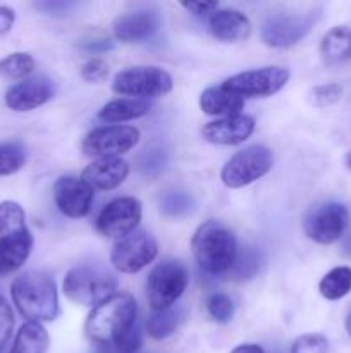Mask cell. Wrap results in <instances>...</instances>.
I'll use <instances>...</instances> for the list:
<instances>
[{
    "label": "cell",
    "instance_id": "6da1fadb",
    "mask_svg": "<svg viewBox=\"0 0 351 353\" xmlns=\"http://www.w3.org/2000/svg\"><path fill=\"white\" fill-rule=\"evenodd\" d=\"M14 305L30 323H50L58 316L57 286L54 278L41 271H26L10 286Z\"/></svg>",
    "mask_w": 351,
    "mask_h": 353
},
{
    "label": "cell",
    "instance_id": "7a4b0ae2",
    "mask_svg": "<svg viewBox=\"0 0 351 353\" xmlns=\"http://www.w3.org/2000/svg\"><path fill=\"white\" fill-rule=\"evenodd\" d=\"M136 300L120 292L96 305L86 319V336L93 345H116L136 324Z\"/></svg>",
    "mask_w": 351,
    "mask_h": 353
},
{
    "label": "cell",
    "instance_id": "3957f363",
    "mask_svg": "<svg viewBox=\"0 0 351 353\" xmlns=\"http://www.w3.org/2000/svg\"><path fill=\"white\" fill-rule=\"evenodd\" d=\"M191 250L203 271L209 274H226L236 261L237 241L226 224L210 219L195 231Z\"/></svg>",
    "mask_w": 351,
    "mask_h": 353
},
{
    "label": "cell",
    "instance_id": "277c9868",
    "mask_svg": "<svg viewBox=\"0 0 351 353\" xmlns=\"http://www.w3.org/2000/svg\"><path fill=\"white\" fill-rule=\"evenodd\" d=\"M64 295L83 307H93L116 295L117 281L112 274L92 265H78L65 274L62 283Z\"/></svg>",
    "mask_w": 351,
    "mask_h": 353
},
{
    "label": "cell",
    "instance_id": "5b68a950",
    "mask_svg": "<svg viewBox=\"0 0 351 353\" xmlns=\"http://www.w3.org/2000/svg\"><path fill=\"white\" fill-rule=\"evenodd\" d=\"M189 271L182 262L164 261L155 265L147 279V299L151 310L171 309L188 288Z\"/></svg>",
    "mask_w": 351,
    "mask_h": 353
},
{
    "label": "cell",
    "instance_id": "8992f818",
    "mask_svg": "<svg viewBox=\"0 0 351 353\" xmlns=\"http://www.w3.org/2000/svg\"><path fill=\"white\" fill-rule=\"evenodd\" d=\"M114 93L131 99H153L167 95L172 90V78L167 71L155 65H136L119 71L112 81Z\"/></svg>",
    "mask_w": 351,
    "mask_h": 353
},
{
    "label": "cell",
    "instance_id": "52a82bcc",
    "mask_svg": "<svg viewBox=\"0 0 351 353\" xmlns=\"http://www.w3.org/2000/svg\"><path fill=\"white\" fill-rule=\"evenodd\" d=\"M272 152L264 145H250L234 154L220 171V179L227 188H243L264 178L272 169Z\"/></svg>",
    "mask_w": 351,
    "mask_h": 353
},
{
    "label": "cell",
    "instance_id": "ba28073f",
    "mask_svg": "<svg viewBox=\"0 0 351 353\" xmlns=\"http://www.w3.org/2000/svg\"><path fill=\"white\" fill-rule=\"evenodd\" d=\"M289 81V71L277 65L251 69L240 72L222 83L227 90L236 93L241 99H265L281 92Z\"/></svg>",
    "mask_w": 351,
    "mask_h": 353
},
{
    "label": "cell",
    "instance_id": "9c48e42d",
    "mask_svg": "<svg viewBox=\"0 0 351 353\" xmlns=\"http://www.w3.org/2000/svg\"><path fill=\"white\" fill-rule=\"evenodd\" d=\"M157 254V240L147 231L136 230L116 241L110 252V262L119 272L134 274L153 262Z\"/></svg>",
    "mask_w": 351,
    "mask_h": 353
},
{
    "label": "cell",
    "instance_id": "30bf717a",
    "mask_svg": "<svg viewBox=\"0 0 351 353\" xmlns=\"http://www.w3.org/2000/svg\"><path fill=\"white\" fill-rule=\"evenodd\" d=\"M350 226V210L339 202H327L310 210L305 217L303 230L312 241L330 245L339 240Z\"/></svg>",
    "mask_w": 351,
    "mask_h": 353
},
{
    "label": "cell",
    "instance_id": "8fae6325",
    "mask_svg": "<svg viewBox=\"0 0 351 353\" xmlns=\"http://www.w3.org/2000/svg\"><path fill=\"white\" fill-rule=\"evenodd\" d=\"M140 141V131L133 126L110 124L95 128L83 140V152L89 157H119Z\"/></svg>",
    "mask_w": 351,
    "mask_h": 353
},
{
    "label": "cell",
    "instance_id": "7c38bea8",
    "mask_svg": "<svg viewBox=\"0 0 351 353\" xmlns=\"http://www.w3.org/2000/svg\"><path fill=\"white\" fill-rule=\"evenodd\" d=\"M312 14L298 12H277L272 14L262 24V41L268 47L286 48L292 47L308 34L312 30Z\"/></svg>",
    "mask_w": 351,
    "mask_h": 353
},
{
    "label": "cell",
    "instance_id": "4fadbf2b",
    "mask_svg": "<svg viewBox=\"0 0 351 353\" xmlns=\"http://www.w3.org/2000/svg\"><path fill=\"white\" fill-rule=\"evenodd\" d=\"M141 221V202L134 196H119L102 209L96 230L107 238H124L136 231Z\"/></svg>",
    "mask_w": 351,
    "mask_h": 353
},
{
    "label": "cell",
    "instance_id": "5bb4252c",
    "mask_svg": "<svg viewBox=\"0 0 351 353\" xmlns=\"http://www.w3.org/2000/svg\"><path fill=\"white\" fill-rule=\"evenodd\" d=\"M54 199L58 210L64 216L79 219V217L88 216V212L92 210L95 190L83 178L62 176L54 185Z\"/></svg>",
    "mask_w": 351,
    "mask_h": 353
},
{
    "label": "cell",
    "instance_id": "9a60e30c",
    "mask_svg": "<svg viewBox=\"0 0 351 353\" xmlns=\"http://www.w3.org/2000/svg\"><path fill=\"white\" fill-rule=\"evenodd\" d=\"M55 85L47 76H33L10 86L6 93V105L16 112H28L50 102Z\"/></svg>",
    "mask_w": 351,
    "mask_h": 353
},
{
    "label": "cell",
    "instance_id": "2e32d148",
    "mask_svg": "<svg viewBox=\"0 0 351 353\" xmlns=\"http://www.w3.org/2000/svg\"><path fill=\"white\" fill-rule=\"evenodd\" d=\"M160 23L162 19L158 10L151 7H141V9L123 14L114 21V37L124 43L143 41L157 33Z\"/></svg>",
    "mask_w": 351,
    "mask_h": 353
},
{
    "label": "cell",
    "instance_id": "e0dca14e",
    "mask_svg": "<svg viewBox=\"0 0 351 353\" xmlns=\"http://www.w3.org/2000/svg\"><path fill=\"white\" fill-rule=\"evenodd\" d=\"M255 130V121L250 116H231L206 123L202 134L206 141L213 145H240L251 137Z\"/></svg>",
    "mask_w": 351,
    "mask_h": 353
},
{
    "label": "cell",
    "instance_id": "ac0fdd59",
    "mask_svg": "<svg viewBox=\"0 0 351 353\" xmlns=\"http://www.w3.org/2000/svg\"><path fill=\"white\" fill-rule=\"evenodd\" d=\"M129 174V165L120 157H98L86 165L81 178L92 186L93 190H116L123 185Z\"/></svg>",
    "mask_w": 351,
    "mask_h": 353
},
{
    "label": "cell",
    "instance_id": "d6986e66",
    "mask_svg": "<svg viewBox=\"0 0 351 353\" xmlns=\"http://www.w3.org/2000/svg\"><path fill=\"white\" fill-rule=\"evenodd\" d=\"M209 31L224 43H236L250 37L251 23L243 12L234 9H220L210 16Z\"/></svg>",
    "mask_w": 351,
    "mask_h": 353
},
{
    "label": "cell",
    "instance_id": "ffe728a7",
    "mask_svg": "<svg viewBox=\"0 0 351 353\" xmlns=\"http://www.w3.org/2000/svg\"><path fill=\"white\" fill-rule=\"evenodd\" d=\"M243 107L244 100L222 85L210 86L200 95V109L209 116H240Z\"/></svg>",
    "mask_w": 351,
    "mask_h": 353
},
{
    "label": "cell",
    "instance_id": "44dd1931",
    "mask_svg": "<svg viewBox=\"0 0 351 353\" xmlns=\"http://www.w3.org/2000/svg\"><path fill=\"white\" fill-rule=\"evenodd\" d=\"M33 248V236L30 230L16 236L0 240V274L17 271L28 261Z\"/></svg>",
    "mask_w": 351,
    "mask_h": 353
},
{
    "label": "cell",
    "instance_id": "7402d4cb",
    "mask_svg": "<svg viewBox=\"0 0 351 353\" xmlns=\"http://www.w3.org/2000/svg\"><path fill=\"white\" fill-rule=\"evenodd\" d=\"M320 55L326 65H337L351 59V30L348 26H334L320 41Z\"/></svg>",
    "mask_w": 351,
    "mask_h": 353
},
{
    "label": "cell",
    "instance_id": "603a6c76",
    "mask_svg": "<svg viewBox=\"0 0 351 353\" xmlns=\"http://www.w3.org/2000/svg\"><path fill=\"white\" fill-rule=\"evenodd\" d=\"M150 110L147 100L141 99H116L112 102L105 103L100 109L98 117L103 123H124V121L138 119V117L145 116Z\"/></svg>",
    "mask_w": 351,
    "mask_h": 353
},
{
    "label": "cell",
    "instance_id": "cb8c5ba5",
    "mask_svg": "<svg viewBox=\"0 0 351 353\" xmlns=\"http://www.w3.org/2000/svg\"><path fill=\"white\" fill-rule=\"evenodd\" d=\"M50 338L47 330L40 323H30L21 326L14 340L10 353H47Z\"/></svg>",
    "mask_w": 351,
    "mask_h": 353
},
{
    "label": "cell",
    "instance_id": "d4e9b609",
    "mask_svg": "<svg viewBox=\"0 0 351 353\" xmlns=\"http://www.w3.org/2000/svg\"><path fill=\"white\" fill-rule=\"evenodd\" d=\"M320 295L326 300H341L351 292V268L337 265L330 269L319 283Z\"/></svg>",
    "mask_w": 351,
    "mask_h": 353
},
{
    "label": "cell",
    "instance_id": "484cf974",
    "mask_svg": "<svg viewBox=\"0 0 351 353\" xmlns=\"http://www.w3.org/2000/svg\"><path fill=\"white\" fill-rule=\"evenodd\" d=\"M28 231L26 214L17 202L3 200L0 202V240L2 238L16 236Z\"/></svg>",
    "mask_w": 351,
    "mask_h": 353
},
{
    "label": "cell",
    "instance_id": "4316f807",
    "mask_svg": "<svg viewBox=\"0 0 351 353\" xmlns=\"http://www.w3.org/2000/svg\"><path fill=\"white\" fill-rule=\"evenodd\" d=\"M34 71V59L26 52H14L0 61V78L24 81Z\"/></svg>",
    "mask_w": 351,
    "mask_h": 353
},
{
    "label": "cell",
    "instance_id": "83f0119b",
    "mask_svg": "<svg viewBox=\"0 0 351 353\" xmlns=\"http://www.w3.org/2000/svg\"><path fill=\"white\" fill-rule=\"evenodd\" d=\"M179 326V312L171 309L164 310H153L147 321V333L150 334L153 340L162 341L165 338L172 336Z\"/></svg>",
    "mask_w": 351,
    "mask_h": 353
},
{
    "label": "cell",
    "instance_id": "f1b7e54d",
    "mask_svg": "<svg viewBox=\"0 0 351 353\" xmlns=\"http://www.w3.org/2000/svg\"><path fill=\"white\" fill-rule=\"evenodd\" d=\"M195 199L188 192L182 190H171L165 192L160 199V210L164 216L171 219H181L195 210Z\"/></svg>",
    "mask_w": 351,
    "mask_h": 353
},
{
    "label": "cell",
    "instance_id": "f546056e",
    "mask_svg": "<svg viewBox=\"0 0 351 353\" xmlns=\"http://www.w3.org/2000/svg\"><path fill=\"white\" fill-rule=\"evenodd\" d=\"M26 164V147L21 141H0V176H10Z\"/></svg>",
    "mask_w": 351,
    "mask_h": 353
},
{
    "label": "cell",
    "instance_id": "4dcf8cb0",
    "mask_svg": "<svg viewBox=\"0 0 351 353\" xmlns=\"http://www.w3.org/2000/svg\"><path fill=\"white\" fill-rule=\"evenodd\" d=\"M258 268H260V257H258V254L253 248L246 247L241 252H237L236 261H234V265L231 268L229 274L234 279H250L257 274Z\"/></svg>",
    "mask_w": 351,
    "mask_h": 353
},
{
    "label": "cell",
    "instance_id": "1f68e13d",
    "mask_svg": "<svg viewBox=\"0 0 351 353\" xmlns=\"http://www.w3.org/2000/svg\"><path fill=\"white\" fill-rule=\"evenodd\" d=\"M206 312L215 323L227 324L234 316V303L224 293H213L206 299Z\"/></svg>",
    "mask_w": 351,
    "mask_h": 353
},
{
    "label": "cell",
    "instance_id": "d6a6232c",
    "mask_svg": "<svg viewBox=\"0 0 351 353\" xmlns=\"http://www.w3.org/2000/svg\"><path fill=\"white\" fill-rule=\"evenodd\" d=\"M167 165V155L162 148H148L138 157V169L145 176H157Z\"/></svg>",
    "mask_w": 351,
    "mask_h": 353
},
{
    "label": "cell",
    "instance_id": "836d02e7",
    "mask_svg": "<svg viewBox=\"0 0 351 353\" xmlns=\"http://www.w3.org/2000/svg\"><path fill=\"white\" fill-rule=\"evenodd\" d=\"M343 97V86L339 83H326L310 90V102L315 107H329L337 103Z\"/></svg>",
    "mask_w": 351,
    "mask_h": 353
},
{
    "label": "cell",
    "instance_id": "e575fe53",
    "mask_svg": "<svg viewBox=\"0 0 351 353\" xmlns=\"http://www.w3.org/2000/svg\"><path fill=\"white\" fill-rule=\"evenodd\" d=\"M329 341L323 334H303L296 338L291 347V353H327Z\"/></svg>",
    "mask_w": 351,
    "mask_h": 353
},
{
    "label": "cell",
    "instance_id": "d590c367",
    "mask_svg": "<svg viewBox=\"0 0 351 353\" xmlns=\"http://www.w3.org/2000/svg\"><path fill=\"white\" fill-rule=\"evenodd\" d=\"M109 76V65L103 59L93 57L81 68V78L88 83H103Z\"/></svg>",
    "mask_w": 351,
    "mask_h": 353
},
{
    "label": "cell",
    "instance_id": "8d00e7d4",
    "mask_svg": "<svg viewBox=\"0 0 351 353\" xmlns=\"http://www.w3.org/2000/svg\"><path fill=\"white\" fill-rule=\"evenodd\" d=\"M14 330V314L9 302L0 295V352L10 340V334Z\"/></svg>",
    "mask_w": 351,
    "mask_h": 353
},
{
    "label": "cell",
    "instance_id": "74e56055",
    "mask_svg": "<svg viewBox=\"0 0 351 353\" xmlns=\"http://www.w3.org/2000/svg\"><path fill=\"white\" fill-rule=\"evenodd\" d=\"M181 6L196 16H212L215 10H219L217 2H182Z\"/></svg>",
    "mask_w": 351,
    "mask_h": 353
},
{
    "label": "cell",
    "instance_id": "f35d334b",
    "mask_svg": "<svg viewBox=\"0 0 351 353\" xmlns=\"http://www.w3.org/2000/svg\"><path fill=\"white\" fill-rule=\"evenodd\" d=\"M14 21H16V14L10 7L0 6V34L9 33L10 28L14 26Z\"/></svg>",
    "mask_w": 351,
    "mask_h": 353
},
{
    "label": "cell",
    "instance_id": "ab89813d",
    "mask_svg": "<svg viewBox=\"0 0 351 353\" xmlns=\"http://www.w3.org/2000/svg\"><path fill=\"white\" fill-rule=\"evenodd\" d=\"M83 48L88 52H103L112 48V41L105 40V38H100V40H89V41H83Z\"/></svg>",
    "mask_w": 351,
    "mask_h": 353
},
{
    "label": "cell",
    "instance_id": "60d3db41",
    "mask_svg": "<svg viewBox=\"0 0 351 353\" xmlns=\"http://www.w3.org/2000/svg\"><path fill=\"white\" fill-rule=\"evenodd\" d=\"M231 353H265V352L264 348L258 347V345L246 343V345H240V347H236Z\"/></svg>",
    "mask_w": 351,
    "mask_h": 353
},
{
    "label": "cell",
    "instance_id": "b9f144b4",
    "mask_svg": "<svg viewBox=\"0 0 351 353\" xmlns=\"http://www.w3.org/2000/svg\"><path fill=\"white\" fill-rule=\"evenodd\" d=\"M89 353H124L120 352L116 345H93Z\"/></svg>",
    "mask_w": 351,
    "mask_h": 353
},
{
    "label": "cell",
    "instance_id": "7bdbcfd3",
    "mask_svg": "<svg viewBox=\"0 0 351 353\" xmlns=\"http://www.w3.org/2000/svg\"><path fill=\"white\" fill-rule=\"evenodd\" d=\"M344 327H346V333L351 336V310H350V314L346 316V321H344Z\"/></svg>",
    "mask_w": 351,
    "mask_h": 353
},
{
    "label": "cell",
    "instance_id": "ee69618b",
    "mask_svg": "<svg viewBox=\"0 0 351 353\" xmlns=\"http://www.w3.org/2000/svg\"><path fill=\"white\" fill-rule=\"evenodd\" d=\"M344 162H346V168L350 169V171H351V150L348 152L346 157H344Z\"/></svg>",
    "mask_w": 351,
    "mask_h": 353
}]
</instances>
